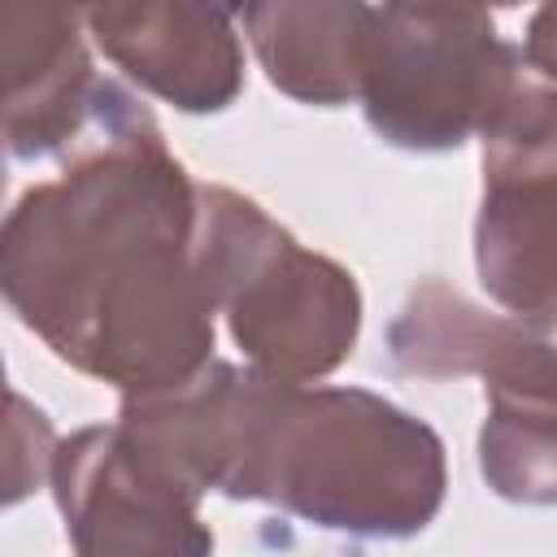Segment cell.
Wrapping results in <instances>:
<instances>
[{
	"label": "cell",
	"mask_w": 557,
	"mask_h": 557,
	"mask_svg": "<svg viewBox=\"0 0 557 557\" xmlns=\"http://www.w3.org/2000/svg\"><path fill=\"white\" fill-rule=\"evenodd\" d=\"M13 422H9V505H17L30 487H39L44 479H52V461H57V440L52 426L39 409H30L17 392L9 396Z\"/></svg>",
	"instance_id": "11"
},
{
	"label": "cell",
	"mask_w": 557,
	"mask_h": 557,
	"mask_svg": "<svg viewBox=\"0 0 557 557\" xmlns=\"http://www.w3.org/2000/svg\"><path fill=\"white\" fill-rule=\"evenodd\" d=\"M196 265L248 370L278 383H318L348 361L361 331L357 278L300 248L244 191L200 183Z\"/></svg>",
	"instance_id": "3"
},
{
	"label": "cell",
	"mask_w": 557,
	"mask_h": 557,
	"mask_svg": "<svg viewBox=\"0 0 557 557\" xmlns=\"http://www.w3.org/2000/svg\"><path fill=\"white\" fill-rule=\"evenodd\" d=\"M196 213L200 183L144 100L109 83L61 178L4 218V300L61 361L122 396L174 387L213 361Z\"/></svg>",
	"instance_id": "1"
},
{
	"label": "cell",
	"mask_w": 557,
	"mask_h": 557,
	"mask_svg": "<svg viewBox=\"0 0 557 557\" xmlns=\"http://www.w3.org/2000/svg\"><path fill=\"white\" fill-rule=\"evenodd\" d=\"M83 22L131 83L183 113H222L244 91V44L231 9L144 0L83 9Z\"/></svg>",
	"instance_id": "7"
},
{
	"label": "cell",
	"mask_w": 557,
	"mask_h": 557,
	"mask_svg": "<svg viewBox=\"0 0 557 557\" xmlns=\"http://www.w3.org/2000/svg\"><path fill=\"white\" fill-rule=\"evenodd\" d=\"M470 374L487 392L479 431L487 487L513 505H557V344L492 313Z\"/></svg>",
	"instance_id": "8"
},
{
	"label": "cell",
	"mask_w": 557,
	"mask_h": 557,
	"mask_svg": "<svg viewBox=\"0 0 557 557\" xmlns=\"http://www.w3.org/2000/svg\"><path fill=\"white\" fill-rule=\"evenodd\" d=\"M522 61L544 74V78H557V4H540L527 22V35H522Z\"/></svg>",
	"instance_id": "12"
},
{
	"label": "cell",
	"mask_w": 557,
	"mask_h": 557,
	"mask_svg": "<svg viewBox=\"0 0 557 557\" xmlns=\"http://www.w3.org/2000/svg\"><path fill=\"white\" fill-rule=\"evenodd\" d=\"M479 144V283L522 326L557 331V87L522 78Z\"/></svg>",
	"instance_id": "5"
},
{
	"label": "cell",
	"mask_w": 557,
	"mask_h": 557,
	"mask_svg": "<svg viewBox=\"0 0 557 557\" xmlns=\"http://www.w3.org/2000/svg\"><path fill=\"white\" fill-rule=\"evenodd\" d=\"M239 22L248 30V44L265 78L283 96L318 109L361 100L374 4L274 0V4H248Z\"/></svg>",
	"instance_id": "10"
},
{
	"label": "cell",
	"mask_w": 557,
	"mask_h": 557,
	"mask_svg": "<svg viewBox=\"0 0 557 557\" xmlns=\"http://www.w3.org/2000/svg\"><path fill=\"white\" fill-rule=\"evenodd\" d=\"M78 9H0L4 144L13 161L70 157L87 135L109 78L91 70Z\"/></svg>",
	"instance_id": "9"
},
{
	"label": "cell",
	"mask_w": 557,
	"mask_h": 557,
	"mask_svg": "<svg viewBox=\"0 0 557 557\" xmlns=\"http://www.w3.org/2000/svg\"><path fill=\"white\" fill-rule=\"evenodd\" d=\"M52 496L78 557H209L200 496L161 474L113 426H83L57 444Z\"/></svg>",
	"instance_id": "6"
},
{
	"label": "cell",
	"mask_w": 557,
	"mask_h": 557,
	"mask_svg": "<svg viewBox=\"0 0 557 557\" xmlns=\"http://www.w3.org/2000/svg\"><path fill=\"white\" fill-rule=\"evenodd\" d=\"M522 83V52L470 4H374L361 113L405 152H453Z\"/></svg>",
	"instance_id": "4"
},
{
	"label": "cell",
	"mask_w": 557,
	"mask_h": 557,
	"mask_svg": "<svg viewBox=\"0 0 557 557\" xmlns=\"http://www.w3.org/2000/svg\"><path fill=\"white\" fill-rule=\"evenodd\" d=\"M122 435L196 496L278 505L322 531L409 540L444 505V440L366 387L278 383L213 357L174 387L122 396Z\"/></svg>",
	"instance_id": "2"
}]
</instances>
